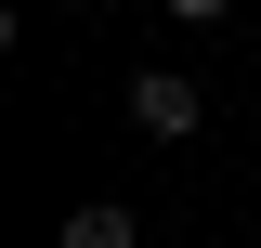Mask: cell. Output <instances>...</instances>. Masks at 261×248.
Here are the masks:
<instances>
[{"instance_id":"cell-1","label":"cell","mask_w":261,"mask_h":248,"mask_svg":"<svg viewBox=\"0 0 261 248\" xmlns=\"http://www.w3.org/2000/svg\"><path fill=\"white\" fill-rule=\"evenodd\" d=\"M130 131H144V144H196V131H209V92H196L183 65H144V79H130Z\"/></svg>"},{"instance_id":"cell-2","label":"cell","mask_w":261,"mask_h":248,"mask_svg":"<svg viewBox=\"0 0 261 248\" xmlns=\"http://www.w3.org/2000/svg\"><path fill=\"white\" fill-rule=\"evenodd\" d=\"M53 248H144V222L118 209V196H92V209H65V235Z\"/></svg>"},{"instance_id":"cell-3","label":"cell","mask_w":261,"mask_h":248,"mask_svg":"<svg viewBox=\"0 0 261 248\" xmlns=\"http://www.w3.org/2000/svg\"><path fill=\"white\" fill-rule=\"evenodd\" d=\"M157 13H170V27H222L235 0H157Z\"/></svg>"}]
</instances>
